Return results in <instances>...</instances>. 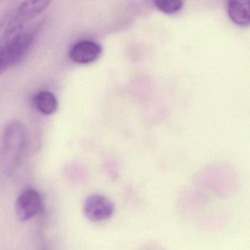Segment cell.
Wrapping results in <instances>:
<instances>
[{"label": "cell", "mask_w": 250, "mask_h": 250, "mask_svg": "<svg viewBox=\"0 0 250 250\" xmlns=\"http://www.w3.org/2000/svg\"><path fill=\"white\" fill-rule=\"evenodd\" d=\"M37 31L36 26H27V23L13 17L0 36V75L24 58L33 45Z\"/></svg>", "instance_id": "cell-1"}, {"label": "cell", "mask_w": 250, "mask_h": 250, "mask_svg": "<svg viewBox=\"0 0 250 250\" xmlns=\"http://www.w3.org/2000/svg\"><path fill=\"white\" fill-rule=\"evenodd\" d=\"M51 3V1L44 0L24 1L19 6L15 17L23 22L28 23L42 14Z\"/></svg>", "instance_id": "cell-6"}, {"label": "cell", "mask_w": 250, "mask_h": 250, "mask_svg": "<svg viewBox=\"0 0 250 250\" xmlns=\"http://www.w3.org/2000/svg\"><path fill=\"white\" fill-rule=\"evenodd\" d=\"M28 145V128L24 123L20 121L10 123L4 130L1 143V159L6 170H12L21 164Z\"/></svg>", "instance_id": "cell-2"}, {"label": "cell", "mask_w": 250, "mask_h": 250, "mask_svg": "<svg viewBox=\"0 0 250 250\" xmlns=\"http://www.w3.org/2000/svg\"><path fill=\"white\" fill-rule=\"evenodd\" d=\"M115 205L106 196L94 194L87 197L83 205V213L88 220L101 222L113 216Z\"/></svg>", "instance_id": "cell-3"}, {"label": "cell", "mask_w": 250, "mask_h": 250, "mask_svg": "<svg viewBox=\"0 0 250 250\" xmlns=\"http://www.w3.org/2000/svg\"><path fill=\"white\" fill-rule=\"evenodd\" d=\"M102 52V47L96 42L83 40L73 45L69 58L77 64H88L96 61Z\"/></svg>", "instance_id": "cell-5"}, {"label": "cell", "mask_w": 250, "mask_h": 250, "mask_svg": "<svg viewBox=\"0 0 250 250\" xmlns=\"http://www.w3.org/2000/svg\"><path fill=\"white\" fill-rule=\"evenodd\" d=\"M42 208V196L33 188L23 190L16 201V214L21 222L30 220L40 213Z\"/></svg>", "instance_id": "cell-4"}, {"label": "cell", "mask_w": 250, "mask_h": 250, "mask_svg": "<svg viewBox=\"0 0 250 250\" xmlns=\"http://www.w3.org/2000/svg\"><path fill=\"white\" fill-rule=\"evenodd\" d=\"M154 4L161 11L173 14L181 9L184 2L181 0H156Z\"/></svg>", "instance_id": "cell-9"}, {"label": "cell", "mask_w": 250, "mask_h": 250, "mask_svg": "<svg viewBox=\"0 0 250 250\" xmlns=\"http://www.w3.org/2000/svg\"><path fill=\"white\" fill-rule=\"evenodd\" d=\"M38 111L45 115H52L58 109V101L55 95L49 90L38 92L33 98Z\"/></svg>", "instance_id": "cell-8"}, {"label": "cell", "mask_w": 250, "mask_h": 250, "mask_svg": "<svg viewBox=\"0 0 250 250\" xmlns=\"http://www.w3.org/2000/svg\"><path fill=\"white\" fill-rule=\"evenodd\" d=\"M228 14L231 20L239 25H248L250 23V1L231 0L228 2Z\"/></svg>", "instance_id": "cell-7"}]
</instances>
